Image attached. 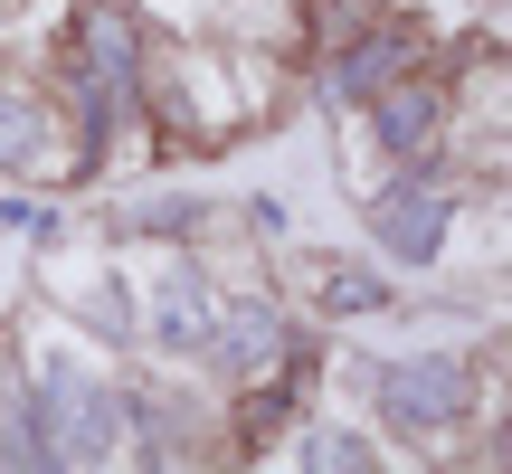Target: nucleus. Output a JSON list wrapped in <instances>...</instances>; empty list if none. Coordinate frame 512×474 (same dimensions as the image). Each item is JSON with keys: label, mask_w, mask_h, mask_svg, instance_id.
Instances as JSON below:
<instances>
[{"label": "nucleus", "mask_w": 512, "mask_h": 474, "mask_svg": "<svg viewBox=\"0 0 512 474\" xmlns=\"http://www.w3.org/2000/svg\"><path fill=\"white\" fill-rule=\"evenodd\" d=\"M29 408H38V437H48V465H105L114 446H124V399H114L95 370H76V361L38 370Z\"/></svg>", "instance_id": "1"}, {"label": "nucleus", "mask_w": 512, "mask_h": 474, "mask_svg": "<svg viewBox=\"0 0 512 474\" xmlns=\"http://www.w3.org/2000/svg\"><path fill=\"white\" fill-rule=\"evenodd\" d=\"M304 465L313 474H370V437H351V427H313V437H304Z\"/></svg>", "instance_id": "10"}, {"label": "nucleus", "mask_w": 512, "mask_h": 474, "mask_svg": "<svg viewBox=\"0 0 512 474\" xmlns=\"http://www.w3.org/2000/svg\"><path fill=\"white\" fill-rule=\"evenodd\" d=\"M209 351H219V370H228V380H266V370L304 361L275 304H219V332H209Z\"/></svg>", "instance_id": "4"}, {"label": "nucleus", "mask_w": 512, "mask_h": 474, "mask_svg": "<svg viewBox=\"0 0 512 474\" xmlns=\"http://www.w3.org/2000/svg\"><path fill=\"white\" fill-rule=\"evenodd\" d=\"M370 133H380L389 152H427L446 133V86H408V76H389V86L370 95Z\"/></svg>", "instance_id": "6"}, {"label": "nucleus", "mask_w": 512, "mask_h": 474, "mask_svg": "<svg viewBox=\"0 0 512 474\" xmlns=\"http://www.w3.org/2000/svg\"><path fill=\"white\" fill-rule=\"evenodd\" d=\"M446 228H456V181L408 171V181H389L380 200H370V237H380V256H399V266H437Z\"/></svg>", "instance_id": "3"}, {"label": "nucleus", "mask_w": 512, "mask_h": 474, "mask_svg": "<svg viewBox=\"0 0 512 474\" xmlns=\"http://www.w3.org/2000/svg\"><path fill=\"white\" fill-rule=\"evenodd\" d=\"M0 171H10V181L57 171V114L38 105V95H10V86H0Z\"/></svg>", "instance_id": "7"}, {"label": "nucleus", "mask_w": 512, "mask_h": 474, "mask_svg": "<svg viewBox=\"0 0 512 474\" xmlns=\"http://www.w3.org/2000/svg\"><path fill=\"white\" fill-rule=\"evenodd\" d=\"M370 399H380V418L408 427V437H446V427L465 418V361H446V351H399V361H380Z\"/></svg>", "instance_id": "2"}, {"label": "nucleus", "mask_w": 512, "mask_h": 474, "mask_svg": "<svg viewBox=\"0 0 512 474\" xmlns=\"http://www.w3.org/2000/svg\"><path fill=\"white\" fill-rule=\"evenodd\" d=\"M0 465H48V437H38L29 399H0Z\"/></svg>", "instance_id": "11"}, {"label": "nucleus", "mask_w": 512, "mask_h": 474, "mask_svg": "<svg viewBox=\"0 0 512 474\" xmlns=\"http://www.w3.org/2000/svg\"><path fill=\"white\" fill-rule=\"evenodd\" d=\"M209 332H219V285L171 266L162 285H152V342L162 351H209Z\"/></svg>", "instance_id": "5"}, {"label": "nucleus", "mask_w": 512, "mask_h": 474, "mask_svg": "<svg viewBox=\"0 0 512 474\" xmlns=\"http://www.w3.org/2000/svg\"><path fill=\"white\" fill-rule=\"evenodd\" d=\"M408 48H418L408 29H370V38H351V48L332 57V95H351V105H370V95H380L389 76L408 67Z\"/></svg>", "instance_id": "8"}, {"label": "nucleus", "mask_w": 512, "mask_h": 474, "mask_svg": "<svg viewBox=\"0 0 512 474\" xmlns=\"http://www.w3.org/2000/svg\"><path fill=\"white\" fill-rule=\"evenodd\" d=\"M313 304H323V313H380L389 285L370 266H351V256H313Z\"/></svg>", "instance_id": "9"}]
</instances>
